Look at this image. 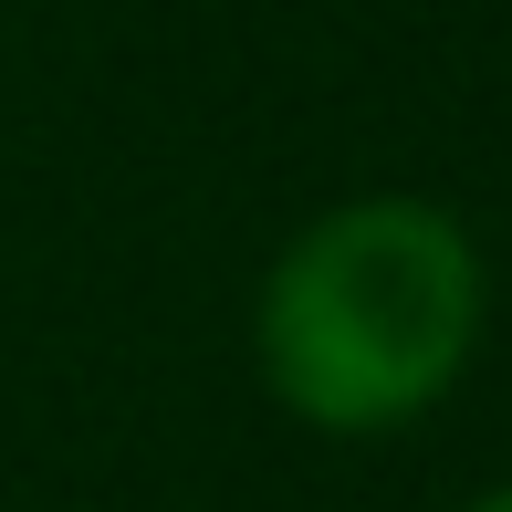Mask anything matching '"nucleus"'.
Listing matches in <instances>:
<instances>
[{
    "label": "nucleus",
    "instance_id": "obj_1",
    "mask_svg": "<svg viewBox=\"0 0 512 512\" xmlns=\"http://www.w3.org/2000/svg\"><path fill=\"white\" fill-rule=\"evenodd\" d=\"M251 345L262 387L304 429H408L460 387L481 345V251L439 199H345L272 262Z\"/></svg>",
    "mask_w": 512,
    "mask_h": 512
},
{
    "label": "nucleus",
    "instance_id": "obj_2",
    "mask_svg": "<svg viewBox=\"0 0 512 512\" xmlns=\"http://www.w3.org/2000/svg\"><path fill=\"white\" fill-rule=\"evenodd\" d=\"M471 512H512V481H502V492H481V502H471Z\"/></svg>",
    "mask_w": 512,
    "mask_h": 512
}]
</instances>
